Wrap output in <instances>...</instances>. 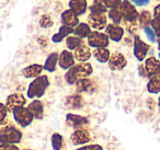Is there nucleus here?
<instances>
[{
    "label": "nucleus",
    "mask_w": 160,
    "mask_h": 150,
    "mask_svg": "<svg viewBox=\"0 0 160 150\" xmlns=\"http://www.w3.org/2000/svg\"><path fill=\"white\" fill-rule=\"evenodd\" d=\"M157 77L160 79V68H159V71H158V75H157Z\"/></svg>",
    "instance_id": "obj_49"
},
{
    "label": "nucleus",
    "mask_w": 160,
    "mask_h": 150,
    "mask_svg": "<svg viewBox=\"0 0 160 150\" xmlns=\"http://www.w3.org/2000/svg\"><path fill=\"white\" fill-rule=\"evenodd\" d=\"M58 64V54L57 53H52L47 56L46 60L44 62V69L48 72H54L56 70V66Z\"/></svg>",
    "instance_id": "obj_24"
},
{
    "label": "nucleus",
    "mask_w": 160,
    "mask_h": 150,
    "mask_svg": "<svg viewBox=\"0 0 160 150\" xmlns=\"http://www.w3.org/2000/svg\"><path fill=\"white\" fill-rule=\"evenodd\" d=\"M147 90L149 93L158 94L160 93V79L158 77H151L147 83Z\"/></svg>",
    "instance_id": "obj_28"
},
{
    "label": "nucleus",
    "mask_w": 160,
    "mask_h": 150,
    "mask_svg": "<svg viewBox=\"0 0 160 150\" xmlns=\"http://www.w3.org/2000/svg\"><path fill=\"white\" fill-rule=\"evenodd\" d=\"M88 46L92 48H102L108 47L110 44V40L105 33L99 31H91L87 38Z\"/></svg>",
    "instance_id": "obj_5"
},
{
    "label": "nucleus",
    "mask_w": 160,
    "mask_h": 150,
    "mask_svg": "<svg viewBox=\"0 0 160 150\" xmlns=\"http://www.w3.org/2000/svg\"><path fill=\"white\" fill-rule=\"evenodd\" d=\"M52 147L54 150H66V142L59 132H54L51 137Z\"/></svg>",
    "instance_id": "obj_25"
},
{
    "label": "nucleus",
    "mask_w": 160,
    "mask_h": 150,
    "mask_svg": "<svg viewBox=\"0 0 160 150\" xmlns=\"http://www.w3.org/2000/svg\"><path fill=\"white\" fill-rule=\"evenodd\" d=\"M0 150H20L17 145H0Z\"/></svg>",
    "instance_id": "obj_42"
},
{
    "label": "nucleus",
    "mask_w": 160,
    "mask_h": 150,
    "mask_svg": "<svg viewBox=\"0 0 160 150\" xmlns=\"http://www.w3.org/2000/svg\"><path fill=\"white\" fill-rule=\"evenodd\" d=\"M89 10L91 14H105L108 11L103 3H93L89 7Z\"/></svg>",
    "instance_id": "obj_32"
},
{
    "label": "nucleus",
    "mask_w": 160,
    "mask_h": 150,
    "mask_svg": "<svg viewBox=\"0 0 160 150\" xmlns=\"http://www.w3.org/2000/svg\"><path fill=\"white\" fill-rule=\"evenodd\" d=\"M38 43L41 45L42 47H46L47 44H48V38H46V36H40V38H38Z\"/></svg>",
    "instance_id": "obj_41"
},
{
    "label": "nucleus",
    "mask_w": 160,
    "mask_h": 150,
    "mask_svg": "<svg viewBox=\"0 0 160 150\" xmlns=\"http://www.w3.org/2000/svg\"><path fill=\"white\" fill-rule=\"evenodd\" d=\"M70 140L73 145H85L91 140V134L87 129H76L71 134Z\"/></svg>",
    "instance_id": "obj_13"
},
{
    "label": "nucleus",
    "mask_w": 160,
    "mask_h": 150,
    "mask_svg": "<svg viewBox=\"0 0 160 150\" xmlns=\"http://www.w3.org/2000/svg\"><path fill=\"white\" fill-rule=\"evenodd\" d=\"M105 34L109 38L110 41L113 42H120L122 38H124V29L121 25L114 24V23H110L105 28Z\"/></svg>",
    "instance_id": "obj_12"
},
{
    "label": "nucleus",
    "mask_w": 160,
    "mask_h": 150,
    "mask_svg": "<svg viewBox=\"0 0 160 150\" xmlns=\"http://www.w3.org/2000/svg\"><path fill=\"white\" fill-rule=\"evenodd\" d=\"M121 13H122L123 20L126 22H135L138 19V11L136 10L135 6L129 1V0H122L120 7Z\"/></svg>",
    "instance_id": "obj_6"
},
{
    "label": "nucleus",
    "mask_w": 160,
    "mask_h": 150,
    "mask_svg": "<svg viewBox=\"0 0 160 150\" xmlns=\"http://www.w3.org/2000/svg\"><path fill=\"white\" fill-rule=\"evenodd\" d=\"M145 69H146L147 76L149 78L151 77H157L158 71L160 68V60L156 58L155 56H150L145 60Z\"/></svg>",
    "instance_id": "obj_15"
},
{
    "label": "nucleus",
    "mask_w": 160,
    "mask_h": 150,
    "mask_svg": "<svg viewBox=\"0 0 160 150\" xmlns=\"http://www.w3.org/2000/svg\"><path fill=\"white\" fill-rule=\"evenodd\" d=\"M82 44L83 41L75 35H69L68 38H66V46L68 48V51H75Z\"/></svg>",
    "instance_id": "obj_27"
},
{
    "label": "nucleus",
    "mask_w": 160,
    "mask_h": 150,
    "mask_svg": "<svg viewBox=\"0 0 160 150\" xmlns=\"http://www.w3.org/2000/svg\"><path fill=\"white\" fill-rule=\"evenodd\" d=\"M28 110L31 112L34 118L36 119H42L44 116V105H43L42 101L40 100H33L31 103L28 105Z\"/></svg>",
    "instance_id": "obj_19"
},
{
    "label": "nucleus",
    "mask_w": 160,
    "mask_h": 150,
    "mask_svg": "<svg viewBox=\"0 0 160 150\" xmlns=\"http://www.w3.org/2000/svg\"><path fill=\"white\" fill-rule=\"evenodd\" d=\"M158 56H159V58H160V52H159V55H158Z\"/></svg>",
    "instance_id": "obj_51"
},
{
    "label": "nucleus",
    "mask_w": 160,
    "mask_h": 150,
    "mask_svg": "<svg viewBox=\"0 0 160 150\" xmlns=\"http://www.w3.org/2000/svg\"><path fill=\"white\" fill-rule=\"evenodd\" d=\"M43 70H44V67H43L42 65L32 64V65H29V66H27L25 68L22 69V75H23V77L28 78V79H30V78L35 79V78H38V76H41V73L43 72Z\"/></svg>",
    "instance_id": "obj_18"
},
{
    "label": "nucleus",
    "mask_w": 160,
    "mask_h": 150,
    "mask_svg": "<svg viewBox=\"0 0 160 150\" xmlns=\"http://www.w3.org/2000/svg\"><path fill=\"white\" fill-rule=\"evenodd\" d=\"M138 72H139V76H142V77H144V78L148 77L146 72V69H145V66L142 64H140L139 66H138Z\"/></svg>",
    "instance_id": "obj_43"
},
{
    "label": "nucleus",
    "mask_w": 160,
    "mask_h": 150,
    "mask_svg": "<svg viewBox=\"0 0 160 150\" xmlns=\"http://www.w3.org/2000/svg\"><path fill=\"white\" fill-rule=\"evenodd\" d=\"M108 62H109L110 69L114 71L123 70L127 65L126 57H125L122 53H118V52H115V53L111 54Z\"/></svg>",
    "instance_id": "obj_8"
},
{
    "label": "nucleus",
    "mask_w": 160,
    "mask_h": 150,
    "mask_svg": "<svg viewBox=\"0 0 160 150\" xmlns=\"http://www.w3.org/2000/svg\"><path fill=\"white\" fill-rule=\"evenodd\" d=\"M7 114H8V111L6 105L3 103H0V124L2 123L3 121H6Z\"/></svg>",
    "instance_id": "obj_39"
},
{
    "label": "nucleus",
    "mask_w": 160,
    "mask_h": 150,
    "mask_svg": "<svg viewBox=\"0 0 160 150\" xmlns=\"http://www.w3.org/2000/svg\"><path fill=\"white\" fill-rule=\"evenodd\" d=\"M129 1L137 7H144V6L149 5V0H129Z\"/></svg>",
    "instance_id": "obj_40"
},
{
    "label": "nucleus",
    "mask_w": 160,
    "mask_h": 150,
    "mask_svg": "<svg viewBox=\"0 0 160 150\" xmlns=\"http://www.w3.org/2000/svg\"><path fill=\"white\" fill-rule=\"evenodd\" d=\"M60 18H62V22L64 23L62 25H67V27L70 28H76L80 23L79 17L73 11H71L70 9L65 10L62 13V16H60Z\"/></svg>",
    "instance_id": "obj_17"
},
{
    "label": "nucleus",
    "mask_w": 160,
    "mask_h": 150,
    "mask_svg": "<svg viewBox=\"0 0 160 150\" xmlns=\"http://www.w3.org/2000/svg\"><path fill=\"white\" fill-rule=\"evenodd\" d=\"M94 3H103L104 2V0H93Z\"/></svg>",
    "instance_id": "obj_46"
},
{
    "label": "nucleus",
    "mask_w": 160,
    "mask_h": 150,
    "mask_svg": "<svg viewBox=\"0 0 160 150\" xmlns=\"http://www.w3.org/2000/svg\"><path fill=\"white\" fill-rule=\"evenodd\" d=\"M147 106H148L150 110H153V108H156V101L153 99H151V98H149V99L147 100Z\"/></svg>",
    "instance_id": "obj_45"
},
{
    "label": "nucleus",
    "mask_w": 160,
    "mask_h": 150,
    "mask_svg": "<svg viewBox=\"0 0 160 150\" xmlns=\"http://www.w3.org/2000/svg\"><path fill=\"white\" fill-rule=\"evenodd\" d=\"M24 150H33V149H24Z\"/></svg>",
    "instance_id": "obj_50"
},
{
    "label": "nucleus",
    "mask_w": 160,
    "mask_h": 150,
    "mask_svg": "<svg viewBox=\"0 0 160 150\" xmlns=\"http://www.w3.org/2000/svg\"><path fill=\"white\" fill-rule=\"evenodd\" d=\"M53 24H54V21L49 14H43V16L40 18V27L43 28V29L52 28Z\"/></svg>",
    "instance_id": "obj_33"
},
{
    "label": "nucleus",
    "mask_w": 160,
    "mask_h": 150,
    "mask_svg": "<svg viewBox=\"0 0 160 150\" xmlns=\"http://www.w3.org/2000/svg\"><path fill=\"white\" fill-rule=\"evenodd\" d=\"M90 32H91V28L89 27L88 23H83V22L79 23V24L73 29V34H75V36L81 38V40L88 38Z\"/></svg>",
    "instance_id": "obj_26"
},
{
    "label": "nucleus",
    "mask_w": 160,
    "mask_h": 150,
    "mask_svg": "<svg viewBox=\"0 0 160 150\" xmlns=\"http://www.w3.org/2000/svg\"><path fill=\"white\" fill-rule=\"evenodd\" d=\"M152 20V17H151V13L147 10H144L142 11L139 14H138V21H139V25L144 29V28H147L150 25V22Z\"/></svg>",
    "instance_id": "obj_29"
},
{
    "label": "nucleus",
    "mask_w": 160,
    "mask_h": 150,
    "mask_svg": "<svg viewBox=\"0 0 160 150\" xmlns=\"http://www.w3.org/2000/svg\"><path fill=\"white\" fill-rule=\"evenodd\" d=\"M72 33H73V28L67 27V25H62V27L59 28V31L53 35L52 41H53L54 43H60L65 38H68V36Z\"/></svg>",
    "instance_id": "obj_22"
},
{
    "label": "nucleus",
    "mask_w": 160,
    "mask_h": 150,
    "mask_svg": "<svg viewBox=\"0 0 160 150\" xmlns=\"http://www.w3.org/2000/svg\"><path fill=\"white\" fill-rule=\"evenodd\" d=\"M144 32H145V34H146V36L148 38V40L150 41V42H152V43L157 42V38H156V34H155V32L152 31V29H151L150 27L144 28Z\"/></svg>",
    "instance_id": "obj_37"
},
{
    "label": "nucleus",
    "mask_w": 160,
    "mask_h": 150,
    "mask_svg": "<svg viewBox=\"0 0 160 150\" xmlns=\"http://www.w3.org/2000/svg\"><path fill=\"white\" fill-rule=\"evenodd\" d=\"M88 24L90 28L96 31L104 30L108 25V17L105 14H89L88 17Z\"/></svg>",
    "instance_id": "obj_11"
},
{
    "label": "nucleus",
    "mask_w": 160,
    "mask_h": 150,
    "mask_svg": "<svg viewBox=\"0 0 160 150\" xmlns=\"http://www.w3.org/2000/svg\"><path fill=\"white\" fill-rule=\"evenodd\" d=\"M122 0H104L103 5L107 9H118Z\"/></svg>",
    "instance_id": "obj_34"
},
{
    "label": "nucleus",
    "mask_w": 160,
    "mask_h": 150,
    "mask_svg": "<svg viewBox=\"0 0 160 150\" xmlns=\"http://www.w3.org/2000/svg\"><path fill=\"white\" fill-rule=\"evenodd\" d=\"M66 123L76 129H86L85 127L89 124V119L86 116L69 113L66 115Z\"/></svg>",
    "instance_id": "obj_10"
},
{
    "label": "nucleus",
    "mask_w": 160,
    "mask_h": 150,
    "mask_svg": "<svg viewBox=\"0 0 160 150\" xmlns=\"http://www.w3.org/2000/svg\"><path fill=\"white\" fill-rule=\"evenodd\" d=\"M124 25H125L126 31L131 34H135V32L137 31V29H138V23L136 22V21L135 22H126V21H124Z\"/></svg>",
    "instance_id": "obj_36"
},
{
    "label": "nucleus",
    "mask_w": 160,
    "mask_h": 150,
    "mask_svg": "<svg viewBox=\"0 0 160 150\" xmlns=\"http://www.w3.org/2000/svg\"><path fill=\"white\" fill-rule=\"evenodd\" d=\"M108 16H109V18L111 19L114 24L120 25V23H122L123 17H122V13H121L120 9H110L109 12H108Z\"/></svg>",
    "instance_id": "obj_31"
},
{
    "label": "nucleus",
    "mask_w": 160,
    "mask_h": 150,
    "mask_svg": "<svg viewBox=\"0 0 160 150\" xmlns=\"http://www.w3.org/2000/svg\"><path fill=\"white\" fill-rule=\"evenodd\" d=\"M69 9L73 11L78 17L86 13L88 9L87 0H69Z\"/></svg>",
    "instance_id": "obj_20"
},
{
    "label": "nucleus",
    "mask_w": 160,
    "mask_h": 150,
    "mask_svg": "<svg viewBox=\"0 0 160 150\" xmlns=\"http://www.w3.org/2000/svg\"><path fill=\"white\" fill-rule=\"evenodd\" d=\"M150 46L140 38L139 35L134 36V56L138 62H142L146 58Z\"/></svg>",
    "instance_id": "obj_7"
},
{
    "label": "nucleus",
    "mask_w": 160,
    "mask_h": 150,
    "mask_svg": "<svg viewBox=\"0 0 160 150\" xmlns=\"http://www.w3.org/2000/svg\"><path fill=\"white\" fill-rule=\"evenodd\" d=\"M91 49L88 45L82 44L73 52V57L75 60H78L79 62H87L91 58Z\"/></svg>",
    "instance_id": "obj_16"
},
{
    "label": "nucleus",
    "mask_w": 160,
    "mask_h": 150,
    "mask_svg": "<svg viewBox=\"0 0 160 150\" xmlns=\"http://www.w3.org/2000/svg\"><path fill=\"white\" fill-rule=\"evenodd\" d=\"M153 18L160 20V3H158L153 9Z\"/></svg>",
    "instance_id": "obj_44"
},
{
    "label": "nucleus",
    "mask_w": 160,
    "mask_h": 150,
    "mask_svg": "<svg viewBox=\"0 0 160 150\" xmlns=\"http://www.w3.org/2000/svg\"><path fill=\"white\" fill-rule=\"evenodd\" d=\"M158 106H159V108H160V95H159V98H158Z\"/></svg>",
    "instance_id": "obj_48"
},
{
    "label": "nucleus",
    "mask_w": 160,
    "mask_h": 150,
    "mask_svg": "<svg viewBox=\"0 0 160 150\" xmlns=\"http://www.w3.org/2000/svg\"><path fill=\"white\" fill-rule=\"evenodd\" d=\"M157 43H158V48L160 49V38H158L157 40Z\"/></svg>",
    "instance_id": "obj_47"
},
{
    "label": "nucleus",
    "mask_w": 160,
    "mask_h": 150,
    "mask_svg": "<svg viewBox=\"0 0 160 150\" xmlns=\"http://www.w3.org/2000/svg\"><path fill=\"white\" fill-rule=\"evenodd\" d=\"M150 28L152 29V31L155 32L156 38H160V20L153 18L150 22Z\"/></svg>",
    "instance_id": "obj_35"
},
{
    "label": "nucleus",
    "mask_w": 160,
    "mask_h": 150,
    "mask_svg": "<svg viewBox=\"0 0 160 150\" xmlns=\"http://www.w3.org/2000/svg\"><path fill=\"white\" fill-rule=\"evenodd\" d=\"M93 72V68L90 62H79L71 67L65 73V81L68 84H75L81 79L90 77Z\"/></svg>",
    "instance_id": "obj_1"
},
{
    "label": "nucleus",
    "mask_w": 160,
    "mask_h": 150,
    "mask_svg": "<svg viewBox=\"0 0 160 150\" xmlns=\"http://www.w3.org/2000/svg\"><path fill=\"white\" fill-rule=\"evenodd\" d=\"M83 99L80 94H72L69 95L65 100V106L67 108H72V110H79L83 106Z\"/></svg>",
    "instance_id": "obj_21"
},
{
    "label": "nucleus",
    "mask_w": 160,
    "mask_h": 150,
    "mask_svg": "<svg viewBox=\"0 0 160 150\" xmlns=\"http://www.w3.org/2000/svg\"><path fill=\"white\" fill-rule=\"evenodd\" d=\"M11 113L13 115V119L20 127H28L31 125L34 119L33 115L25 106H19V108H14Z\"/></svg>",
    "instance_id": "obj_4"
},
{
    "label": "nucleus",
    "mask_w": 160,
    "mask_h": 150,
    "mask_svg": "<svg viewBox=\"0 0 160 150\" xmlns=\"http://www.w3.org/2000/svg\"><path fill=\"white\" fill-rule=\"evenodd\" d=\"M77 150H103V147L97 143H92V145H86L82 147L78 148Z\"/></svg>",
    "instance_id": "obj_38"
},
{
    "label": "nucleus",
    "mask_w": 160,
    "mask_h": 150,
    "mask_svg": "<svg viewBox=\"0 0 160 150\" xmlns=\"http://www.w3.org/2000/svg\"><path fill=\"white\" fill-rule=\"evenodd\" d=\"M110 51L107 48V47H102V48H96L92 53V56L98 60L99 62L101 64H105V62H109V58H110Z\"/></svg>",
    "instance_id": "obj_23"
},
{
    "label": "nucleus",
    "mask_w": 160,
    "mask_h": 150,
    "mask_svg": "<svg viewBox=\"0 0 160 150\" xmlns=\"http://www.w3.org/2000/svg\"><path fill=\"white\" fill-rule=\"evenodd\" d=\"M75 86L77 92H86V91H89L91 89L92 81L90 79H88V78H86V79H81L79 81H77L75 83Z\"/></svg>",
    "instance_id": "obj_30"
},
{
    "label": "nucleus",
    "mask_w": 160,
    "mask_h": 150,
    "mask_svg": "<svg viewBox=\"0 0 160 150\" xmlns=\"http://www.w3.org/2000/svg\"><path fill=\"white\" fill-rule=\"evenodd\" d=\"M49 87V79L46 75H41L29 84L27 97L29 99H40L45 94Z\"/></svg>",
    "instance_id": "obj_3"
},
{
    "label": "nucleus",
    "mask_w": 160,
    "mask_h": 150,
    "mask_svg": "<svg viewBox=\"0 0 160 150\" xmlns=\"http://www.w3.org/2000/svg\"><path fill=\"white\" fill-rule=\"evenodd\" d=\"M23 134L20 129L8 122L0 125V145H17L21 142Z\"/></svg>",
    "instance_id": "obj_2"
},
{
    "label": "nucleus",
    "mask_w": 160,
    "mask_h": 150,
    "mask_svg": "<svg viewBox=\"0 0 160 150\" xmlns=\"http://www.w3.org/2000/svg\"><path fill=\"white\" fill-rule=\"evenodd\" d=\"M27 103V99L22 93H12V94L8 95L7 100H6V108H7L8 112H12L14 108H19V106H24Z\"/></svg>",
    "instance_id": "obj_9"
},
{
    "label": "nucleus",
    "mask_w": 160,
    "mask_h": 150,
    "mask_svg": "<svg viewBox=\"0 0 160 150\" xmlns=\"http://www.w3.org/2000/svg\"><path fill=\"white\" fill-rule=\"evenodd\" d=\"M58 65L62 69H70L75 65V57L73 54L68 49H65L60 54H58Z\"/></svg>",
    "instance_id": "obj_14"
}]
</instances>
